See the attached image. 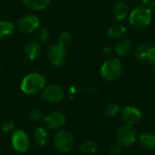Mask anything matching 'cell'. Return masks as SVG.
Returning <instances> with one entry per match:
<instances>
[{"label": "cell", "instance_id": "277c9868", "mask_svg": "<svg viewBox=\"0 0 155 155\" xmlns=\"http://www.w3.org/2000/svg\"><path fill=\"white\" fill-rule=\"evenodd\" d=\"M55 150L60 153H70L74 146V139L73 134L66 130H58L53 139Z\"/></svg>", "mask_w": 155, "mask_h": 155}, {"label": "cell", "instance_id": "603a6c76", "mask_svg": "<svg viewBox=\"0 0 155 155\" xmlns=\"http://www.w3.org/2000/svg\"><path fill=\"white\" fill-rule=\"evenodd\" d=\"M120 111V106L116 104H111L107 105L104 109V114L107 117H114L115 116L118 112Z\"/></svg>", "mask_w": 155, "mask_h": 155}, {"label": "cell", "instance_id": "d6986e66", "mask_svg": "<svg viewBox=\"0 0 155 155\" xmlns=\"http://www.w3.org/2000/svg\"><path fill=\"white\" fill-rule=\"evenodd\" d=\"M24 5L28 8L35 11H41L48 6L51 0H22Z\"/></svg>", "mask_w": 155, "mask_h": 155}, {"label": "cell", "instance_id": "4fadbf2b", "mask_svg": "<svg viewBox=\"0 0 155 155\" xmlns=\"http://www.w3.org/2000/svg\"><path fill=\"white\" fill-rule=\"evenodd\" d=\"M130 8L126 1L118 0L113 7V15L117 21H123L128 17Z\"/></svg>", "mask_w": 155, "mask_h": 155}, {"label": "cell", "instance_id": "ba28073f", "mask_svg": "<svg viewBox=\"0 0 155 155\" xmlns=\"http://www.w3.org/2000/svg\"><path fill=\"white\" fill-rule=\"evenodd\" d=\"M40 25L39 18L35 15H25L16 22V28L25 34H30L38 29Z\"/></svg>", "mask_w": 155, "mask_h": 155}, {"label": "cell", "instance_id": "2e32d148", "mask_svg": "<svg viewBox=\"0 0 155 155\" xmlns=\"http://www.w3.org/2000/svg\"><path fill=\"white\" fill-rule=\"evenodd\" d=\"M126 27L121 24V23H116L111 25L107 31V35L111 39H121L126 35Z\"/></svg>", "mask_w": 155, "mask_h": 155}, {"label": "cell", "instance_id": "d6a6232c", "mask_svg": "<svg viewBox=\"0 0 155 155\" xmlns=\"http://www.w3.org/2000/svg\"><path fill=\"white\" fill-rule=\"evenodd\" d=\"M126 1H132V0H126Z\"/></svg>", "mask_w": 155, "mask_h": 155}, {"label": "cell", "instance_id": "5b68a950", "mask_svg": "<svg viewBox=\"0 0 155 155\" xmlns=\"http://www.w3.org/2000/svg\"><path fill=\"white\" fill-rule=\"evenodd\" d=\"M134 57L144 64H155V45L151 44H141L134 49Z\"/></svg>", "mask_w": 155, "mask_h": 155}, {"label": "cell", "instance_id": "4dcf8cb0", "mask_svg": "<svg viewBox=\"0 0 155 155\" xmlns=\"http://www.w3.org/2000/svg\"><path fill=\"white\" fill-rule=\"evenodd\" d=\"M152 71H153V75L155 76V64L153 65V68H152Z\"/></svg>", "mask_w": 155, "mask_h": 155}, {"label": "cell", "instance_id": "7c38bea8", "mask_svg": "<svg viewBox=\"0 0 155 155\" xmlns=\"http://www.w3.org/2000/svg\"><path fill=\"white\" fill-rule=\"evenodd\" d=\"M121 116L126 124L133 125L141 121L143 114L138 108L134 106H126L123 109Z\"/></svg>", "mask_w": 155, "mask_h": 155}, {"label": "cell", "instance_id": "9a60e30c", "mask_svg": "<svg viewBox=\"0 0 155 155\" xmlns=\"http://www.w3.org/2000/svg\"><path fill=\"white\" fill-rule=\"evenodd\" d=\"M133 51V44L129 39L119 41L114 46V52L119 57H125Z\"/></svg>", "mask_w": 155, "mask_h": 155}, {"label": "cell", "instance_id": "cb8c5ba5", "mask_svg": "<svg viewBox=\"0 0 155 155\" xmlns=\"http://www.w3.org/2000/svg\"><path fill=\"white\" fill-rule=\"evenodd\" d=\"M29 118L32 122H35V123H39V122H42L44 121V118H45V115L43 114V112L41 110H38V109H35L33 110L30 114H29Z\"/></svg>", "mask_w": 155, "mask_h": 155}, {"label": "cell", "instance_id": "ac0fdd59", "mask_svg": "<svg viewBox=\"0 0 155 155\" xmlns=\"http://www.w3.org/2000/svg\"><path fill=\"white\" fill-rule=\"evenodd\" d=\"M34 140L39 146H45L49 141V135L46 130L43 127H38L34 132Z\"/></svg>", "mask_w": 155, "mask_h": 155}, {"label": "cell", "instance_id": "3957f363", "mask_svg": "<svg viewBox=\"0 0 155 155\" xmlns=\"http://www.w3.org/2000/svg\"><path fill=\"white\" fill-rule=\"evenodd\" d=\"M124 71L123 64L118 58L110 57L101 66V76L106 81H114L118 79Z\"/></svg>", "mask_w": 155, "mask_h": 155}, {"label": "cell", "instance_id": "30bf717a", "mask_svg": "<svg viewBox=\"0 0 155 155\" xmlns=\"http://www.w3.org/2000/svg\"><path fill=\"white\" fill-rule=\"evenodd\" d=\"M42 97L47 103L57 104L64 99V91L58 84H50L45 86L42 91Z\"/></svg>", "mask_w": 155, "mask_h": 155}, {"label": "cell", "instance_id": "1f68e13d", "mask_svg": "<svg viewBox=\"0 0 155 155\" xmlns=\"http://www.w3.org/2000/svg\"><path fill=\"white\" fill-rule=\"evenodd\" d=\"M108 1H117V0H108Z\"/></svg>", "mask_w": 155, "mask_h": 155}, {"label": "cell", "instance_id": "83f0119b", "mask_svg": "<svg viewBox=\"0 0 155 155\" xmlns=\"http://www.w3.org/2000/svg\"><path fill=\"white\" fill-rule=\"evenodd\" d=\"M103 54H104V55L105 57L110 58V57L112 56V54H113V50H112L110 47L106 46V47H104V48L103 49Z\"/></svg>", "mask_w": 155, "mask_h": 155}, {"label": "cell", "instance_id": "484cf974", "mask_svg": "<svg viewBox=\"0 0 155 155\" xmlns=\"http://www.w3.org/2000/svg\"><path fill=\"white\" fill-rule=\"evenodd\" d=\"M38 39L40 43L46 44L49 41V31L46 28H41L38 32Z\"/></svg>", "mask_w": 155, "mask_h": 155}, {"label": "cell", "instance_id": "f1b7e54d", "mask_svg": "<svg viewBox=\"0 0 155 155\" xmlns=\"http://www.w3.org/2000/svg\"><path fill=\"white\" fill-rule=\"evenodd\" d=\"M150 10L152 11V13L155 14V0H153L151 3H150V6H149Z\"/></svg>", "mask_w": 155, "mask_h": 155}, {"label": "cell", "instance_id": "d4e9b609", "mask_svg": "<svg viewBox=\"0 0 155 155\" xmlns=\"http://www.w3.org/2000/svg\"><path fill=\"white\" fill-rule=\"evenodd\" d=\"M15 123L14 120H12V119H6V120H5L2 123L0 128H1V131L2 132L8 133V132L13 131L14 128H15Z\"/></svg>", "mask_w": 155, "mask_h": 155}, {"label": "cell", "instance_id": "f546056e", "mask_svg": "<svg viewBox=\"0 0 155 155\" xmlns=\"http://www.w3.org/2000/svg\"><path fill=\"white\" fill-rule=\"evenodd\" d=\"M152 1H153V0H141L142 4H143V5H147L148 4H150Z\"/></svg>", "mask_w": 155, "mask_h": 155}, {"label": "cell", "instance_id": "52a82bcc", "mask_svg": "<svg viewBox=\"0 0 155 155\" xmlns=\"http://www.w3.org/2000/svg\"><path fill=\"white\" fill-rule=\"evenodd\" d=\"M11 143L15 151L24 153L28 151L30 146V139L28 134L23 130H15L11 136Z\"/></svg>", "mask_w": 155, "mask_h": 155}, {"label": "cell", "instance_id": "6da1fadb", "mask_svg": "<svg viewBox=\"0 0 155 155\" xmlns=\"http://www.w3.org/2000/svg\"><path fill=\"white\" fill-rule=\"evenodd\" d=\"M153 13L150 10L149 6L139 4L132 8L128 15V20L130 25L134 28L140 30L147 27L150 25Z\"/></svg>", "mask_w": 155, "mask_h": 155}, {"label": "cell", "instance_id": "5bb4252c", "mask_svg": "<svg viewBox=\"0 0 155 155\" xmlns=\"http://www.w3.org/2000/svg\"><path fill=\"white\" fill-rule=\"evenodd\" d=\"M42 52L41 45L36 41H30L25 44L24 47V54L25 58L29 61L35 60Z\"/></svg>", "mask_w": 155, "mask_h": 155}, {"label": "cell", "instance_id": "7a4b0ae2", "mask_svg": "<svg viewBox=\"0 0 155 155\" xmlns=\"http://www.w3.org/2000/svg\"><path fill=\"white\" fill-rule=\"evenodd\" d=\"M46 84L45 78L40 73H31L26 74L20 84L21 91L25 94H36L41 93Z\"/></svg>", "mask_w": 155, "mask_h": 155}, {"label": "cell", "instance_id": "7402d4cb", "mask_svg": "<svg viewBox=\"0 0 155 155\" xmlns=\"http://www.w3.org/2000/svg\"><path fill=\"white\" fill-rule=\"evenodd\" d=\"M72 41H73L72 34L69 33V32H63L59 36V43L58 44L64 46V47H66L72 43Z\"/></svg>", "mask_w": 155, "mask_h": 155}, {"label": "cell", "instance_id": "ffe728a7", "mask_svg": "<svg viewBox=\"0 0 155 155\" xmlns=\"http://www.w3.org/2000/svg\"><path fill=\"white\" fill-rule=\"evenodd\" d=\"M140 143L143 147L148 150L155 149V134H143L140 137Z\"/></svg>", "mask_w": 155, "mask_h": 155}, {"label": "cell", "instance_id": "44dd1931", "mask_svg": "<svg viewBox=\"0 0 155 155\" xmlns=\"http://www.w3.org/2000/svg\"><path fill=\"white\" fill-rule=\"evenodd\" d=\"M80 149L84 153L91 154V153H94L98 150V144L93 140H88L81 145Z\"/></svg>", "mask_w": 155, "mask_h": 155}, {"label": "cell", "instance_id": "9c48e42d", "mask_svg": "<svg viewBox=\"0 0 155 155\" xmlns=\"http://www.w3.org/2000/svg\"><path fill=\"white\" fill-rule=\"evenodd\" d=\"M118 143L123 147H130L136 141V131L132 125L125 124L117 132Z\"/></svg>", "mask_w": 155, "mask_h": 155}, {"label": "cell", "instance_id": "4316f807", "mask_svg": "<svg viewBox=\"0 0 155 155\" xmlns=\"http://www.w3.org/2000/svg\"><path fill=\"white\" fill-rule=\"evenodd\" d=\"M123 151V146H121L119 143L114 144L110 148V154L111 155H120Z\"/></svg>", "mask_w": 155, "mask_h": 155}, {"label": "cell", "instance_id": "e0dca14e", "mask_svg": "<svg viewBox=\"0 0 155 155\" xmlns=\"http://www.w3.org/2000/svg\"><path fill=\"white\" fill-rule=\"evenodd\" d=\"M15 30V26L12 22L6 20L0 21V40H5L12 36Z\"/></svg>", "mask_w": 155, "mask_h": 155}, {"label": "cell", "instance_id": "836d02e7", "mask_svg": "<svg viewBox=\"0 0 155 155\" xmlns=\"http://www.w3.org/2000/svg\"><path fill=\"white\" fill-rule=\"evenodd\" d=\"M0 72H1V69H0Z\"/></svg>", "mask_w": 155, "mask_h": 155}, {"label": "cell", "instance_id": "8992f818", "mask_svg": "<svg viewBox=\"0 0 155 155\" xmlns=\"http://www.w3.org/2000/svg\"><path fill=\"white\" fill-rule=\"evenodd\" d=\"M47 58L50 64L54 67L63 66L67 59L66 47L59 44L51 45L47 51Z\"/></svg>", "mask_w": 155, "mask_h": 155}, {"label": "cell", "instance_id": "8fae6325", "mask_svg": "<svg viewBox=\"0 0 155 155\" xmlns=\"http://www.w3.org/2000/svg\"><path fill=\"white\" fill-rule=\"evenodd\" d=\"M44 122L48 129L60 130L64 125L66 122V117L60 111H53L45 116Z\"/></svg>", "mask_w": 155, "mask_h": 155}]
</instances>
